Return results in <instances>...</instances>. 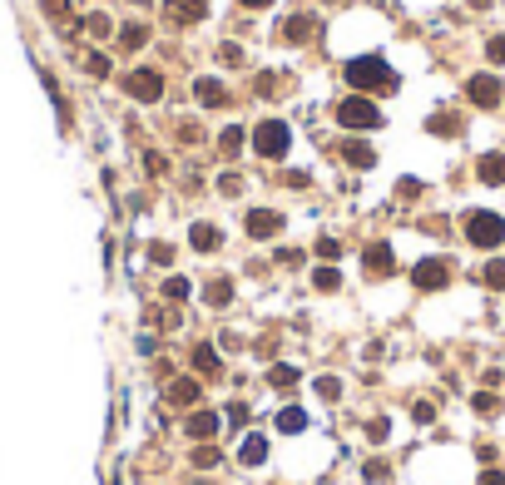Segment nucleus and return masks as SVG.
Segmentation results:
<instances>
[{"mask_svg":"<svg viewBox=\"0 0 505 485\" xmlns=\"http://www.w3.org/2000/svg\"><path fill=\"white\" fill-rule=\"evenodd\" d=\"M411 283L421 292H441L451 283V263H446V258H421V263L411 268Z\"/></svg>","mask_w":505,"mask_h":485,"instance_id":"6","label":"nucleus"},{"mask_svg":"<svg viewBox=\"0 0 505 485\" xmlns=\"http://www.w3.org/2000/svg\"><path fill=\"white\" fill-rule=\"evenodd\" d=\"M218 426H223V411H213V406H194V411L184 416V436H189V441H213Z\"/></svg>","mask_w":505,"mask_h":485,"instance_id":"7","label":"nucleus"},{"mask_svg":"<svg viewBox=\"0 0 505 485\" xmlns=\"http://www.w3.org/2000/svg\"><path fill=\"white\" fill-rule=\"evenodd\" d=\"M303 382V372L293 367V362H278V367H268V387H278V391H293Z\"/></svg>","mask_w":505,"mask_h":485,"instance_id":"22","label":"nucleus"},{"mask_svg":"<svg viewBox=\"0 0 505 485\" xmlns=\"http://www.w3.org/2000/svg\"><path fill=\"white\" fill-rule=\"evenodd\" d=\"M203 396V382L199 377H169V387H164V401L169 406H179V411H194Z\"/></svg>","mask_w":505,"mask_h":485,"instance_id":"9","label":"nucleus"},{"mask_svg":"<svg viewBox=\"0 0 505 485\" xmlns=\"http://www.w3.org/2000/svg\"><path fill=\"white\" fill-rule=\"evenodd\" d=\"M194 367H199V377H208V382H213V377L223 372V362H218V347L199 342V347H194Z\"/></svg>","mask_w":505,"mask_h":485,"instance_id":"21","label":"nucleus"},{"mask_svg":"<svg viewBox=\"0 0 505 485\" xmlns=\"http://www.w3.org/2000/svg\"><path fill=\"white\" fill-rule=\"evenodd\" d=\"M312 387H317V396H322V401H342V377H317Z\"/></svg>","mask_w":505,"mask_h":485,"instance_id":"31","label":"nucleus"},{"mask_svg":"<svg viewBox=\"0 0 505 485\" xmlns=\"http://www.w3.org/2000/svg\"><path fill=\"white\" fill-rule=\"evenodd\" d=\"M466 99H471L476 109H496L505 99V85L496 75H471V80H466Z\"/></svg>","mask_w":505,"mask_h":485,"instance_id":"8","label":"nucleus"},{"mask_svg":"<svg viewBox=\"0 0 505 485\" xmlns=\"http://www.w3.org/2000/svg\"><path fill=\"white\" fill-rule=\"evenodd\" d=\"M367 436H372V441H377V446H382V441H387V436H392V421H382V416H377V421H372V426H367Z\"/></svg>","mask_w":505,"mask_h":485,"instance_id":"43","label":"nucleus"},{"mask_svg":"<svg viewBox=\"0 0 505 485\" xmlns=\"http://www.w3.org/2000/svg\"><path fill=\"white\" fill-rule=\"evenodd\" d=\"M164 297H169V302H189V297H194V283L174 273V278H164Z\"/></svg>","mask_w":505,"mask_h":485,"instance_id":"27","label":"nucleus"},{"mask_svg":"<svg viewBox=\"0 0 505 485\" xmlns=\"http://www.w3.org/2000/svg\"><path fill=\"white\" fill-rule=\"evenodd\" d=\"M243 228H248V238H278L283 233V213L278 208H248V218H243Z\"/></svg>","mask_w":505,"mask_h":485,"instance_id":"10","label":"nucleus"},{"mask_svg":"<svg viewBox=\"0 0 505 485\" xmlns=\"http://www.w3.org/2000/svg\"><path fill=\"white\" fill-rule=\"evenodd\" d=\"M40 5H45V15H50V20H60V25L70 20V0H40Z\"/></svg>","mask_w":505,"mask_h":485,"instance_id":"40","label":"nucleus"},{"mask_svg":"<svg viewBox=\"0 0 505 485\" xmlns=\"http://www.w3.org/2000/svg\"><path fill=\"white\" fill-rule=\"evenodd\" d=\"M317 258H327V263H337V258H342V243H337L332 233H327V238H317Z\"/></svg>","mask_w":505,"mask_h":485,"instance_id":"35","label":"nucleus"},{"mask_svg":"<svg viewBox=\"0 0 505 485\" xmlns=\"http://www.w3.org/2000/svg\"><path fill=\"white\" fill-rule=\"evenodd\" d=\"M124 95L134 99V104H159L164 99V75L149 70V65H139V70L124 75Z\"/></svg>","mask_w":505,"mask_h":485,"instance_id":"5","label":"nucleus"},{"mask_svg":"<svg viewBox=\"0 0 505 485\" xmlns=\"http://www.w3.org/2000/svg\"><path fill=\"white\" fill-rule=\"evenodd\" d=\"M278 352V337H258V357H273Z\"/></svg>","mask_w":505,"mask_h":485,"instance_id":"46","label":"nucleus"},{"mask_svg":"<svg viewBox=\"0 0 505 485\" xmlns=\"http://www.w3.org/2000/svg\"><path fill=\"white\" fill-rule=\"evenodd\" d=\"M243 139H248V129H238V124L218 129V154H223V159H238V154H243Z\"/></svg>","mask_w":505,"mask_h":485,"instance_id":"20","label":"nucleus"},{"mask_svg":"<svg viewBox=\"0 0 505 485\" xmlns=\"http://www.w3.org/2000/svg\"><path fill=\"white\" fill-rule=\"evenodd\" d=\"M362 268H367L372 278H392V273H397V253H392V243H367Z\"/></svg>","mask_w":505,"mask_h":485,"instance_id":"12","label":"nucleus"},{"mask_svg":"<svg viewBox=\"0 0 505 485\" xmlns=\"http://www.w3.org/2000/svg\"><path fill=\"white\" fill-rule=\"evenodd\" d=\"M312 288H317V292H337V288H342V273L327 263V268H317V273H312Z\"/></svg>","mask_w":505,"mask_h":485,"instance_id":"30","label":"nucleus"},{"mask_svg":"<svg viewBox=\"0 0 505 485\" xmlns=\"http://www.w3.org/2000/svg\"><path fill=\"white\" fill-rule=\"evenodd\" d=\"M268 456H273V441H268L263 431H248V436L238 441V466L258 471V466H268Z\"/></svg>","mask_w":505,"mask_h":485,"instance_id":"11","label":"nucleus"},{"mask_svg":"<svg viewBox=\"0 0 505 485\" xmlns=\"http://www.w3.org/2000/svg\"><path fill=\"white\" fill-rule=\"evenodd\" d=\"M481 283L491 292H505V258H491V263L481 268Z\"/></svg>","mask_w":505,"mask_h":485,"instance_id":"26","label":"nucleus"},{"mask_svg":"<svg viewBox=\"0 0 505 485\" xmlns=\"http://www.w3.org/2000/svg\"><path fill=\"white\" fill-rule=\"evenodd\" d=\"M476 179H481L486 189H501L505 184V154H481V159H476Z\"/></svg>","mask_w":505,"mask_h":485,"instance_id":"15","label":"nucleus"},{"mask_svg":"<svg viewBox=\"0 0 505 485\" xmlns=\"http://www.w3.org/2000/svg\"><path fill=\"white\" fill-rule=\"evenodd\" d=\"M144 40H149V25H139V20L119 30V45H124V50H144Z\"/></svg>","mask_w":505,"mask_h":485,"instance_id":"28","label":"nucleus"},{"mask_svg":"<svg viewBox=\"0 0 505 485\" xmlns=\"http://www.w3.org/2000/svg\"><path fill=\"white\" fill-rule=\"evenodd\" d=\"M337 154H342V164H352V169H372V164H377V149H372L367 139H342Z\"/></svg>","mask_w":505,"mask_h":485,"instance_id":"14","label":"nucleus"},{"mask_svg":"<svg viewBox=\"0 0 505 485\" xmlns=\"http://www.w3.org/2000/svg\"><path fill=\"white\" fill-rule=\"evenodd\" d=\"M149 263L169 268V263H174V243H149Z\"/></svg>","mask_w":505,"mask_h":485,"instance_id":"36","label":"nucleus"},{"mask_svg":"<svg viewBox=\"0 0 505 485\" xmlns=\"http://www.w3.org/2000/svg\"><path fill=\"white\" fill-rule=\"evenodd\" d=\"M312 30H317L312 15H293V20L283 25V40H288V45H303V40H312Z\"/></svg>","mask_w":505,"mask_h":485,"instance_id":"23","label":"nucleus"},{"mask_svg":"<svg viewBox=\"0 0 505 485\" xmlns=\"http://www.w3.org/2000/svg\"><path fill=\"white\" fill-rule=\"evenodd\" d=\"M486 60H491V65H505V35H491V40H486Z\"/></svg>","mask_w":505,"mask_h":485,"instance_id":"38","label":"nucleus"},{"mask_svg":"<svg viewBox=\"0 0 505 485\" xmlns=\"http://www.w3.org/2000/svg\"><path fill=\"white\" fill-rule=\"evenodd\" d=\"M288 149H293V129L283 124V119H263L258 129H253V154L258 159H288Z\"/></svg>","mask_w":505,"mask_h":485,"instance_id":"4","label":"nucleus"},{"mask_svg":"<svg viewBox=\"0 0 505 485\" xmlns=\"http://www.w3.org/2000/svg\"><path fill=\"white\" fill-rule=\"evenodd\" d=\"M80 25H85V35H90V40H109V35H114V20H109L104 10H90Z\"/></svg>","mask_w":505,"mask_h":485,"instance_id":"24","label":"nucleus"},{"mask_svg":"<svg viewBox=\"0 0 505 485\" xmlns=\"http://www.w3.org/2000/svg\"><path fill=\"white\" fill-rule=\"evenodd\" d=\"M288 189H307V174H303V169H288Z\"/></svg>","mask_w":505,"mask_h":485,"instance_id":"48","label":"nucleus"},{"mask_svg":"<svg viewBox=\"0 0 505 485\" xmlns=\"http://www.w3.org/2000/svg\"><path fill=\"white\" fill-rule=\"evenodd\" d=\"M411 416H416L421 426H431V421H436V406H431V401H416V406H411Z\"/></svg>","mask_w":505,"mask_h":485,"instance_id":"42","label":"nucleus"},{"mask_svg":"<svg viewBox=\"0 0 505 485\" xmlns=\"http://www.w3.org/2000/svg\"><path fill=\"white\" fill-rule=\"evenodd\" d=\"M223 421H228V426H243V421H248V406H243V401H228V406H223Z\"/></svg>","mask_w":505,"mask_h":485,"instance_id":"39","label":"nucleus"},{"mask_svg":"<svg viewBox=\"0 0 505 485\" xmlns=\"http://www.w3.org/2000/svg\"><path fill=\"white\" fill-rule=\"evenodd\" d=\"M85 70H90L95 80H104V75H109V55H100V50H90V55H85Z\"/></svg>","mask_w":505,"mask_h":485,"instance_id":"34","label":"nucleus"},{"mask_svg":"<svg viewBox=\"0 0 505 485\" xmlns=\"http://www.w3.org/2000/svg\"><path fill=\"white\" fill-rule=\"evenodd\" d=\"M342 75H347V85L357 95H387V90H397V75L387 70L382 55H357V60L342 65Z\"/></svg>","mask_w":505,"mask_h":485,"instance_id":"1","label":"nucleus"},{"mask_svg":"<svg viewBox=\"0 0 505 485\" xmlns=\"http://www.w3.org/2000/svg\"><path fill=\"white\" fill-rule=\"evenodd\" d=\"M194 99H199L203 109H223V104H228V85L213 80V75H199V80H194Z\"/></svg>","mask_w":505,"mask_h":485,"instance_id":"13","label":"nucleus"},{"mask_svg":"<svg viewBox=\"0 0 505 485\" xmlns=\"http://www.w3.org/2000/svg\"><path fill=\"white\" fill-rule=\"evenodd\" d=\"M461 233H466L471 248L491 253V248H501V243H505V218H501V213H491V208H471V213L461 218Z\"/></svg>","mask_w":505,"mask_h":485,"instance_id":"2","label":"nucleus"},{"mask_svg":"<svg viewBox=\"0 0 505 485\" xmlns=\"http://www.w3.org/2000/svg\"><path fill=\"white\" fill-rule=\"evenodd\" d=\"M189 466H194V471H218V466H223V451H218L213 441H199V446L189 451Z\"/></svg>","mask_w":505,"mask_h":485,"instance_id":"17","label":"nucleus"},{"mask_svg":"<svg viewBox=\"0 0 505 485\" xmlns=\"http://www.w3.org/2000/svg\"><path fill=\"white\" fill-rule=\"evenodd\" d=\"M332 114H337V124H342V129H362V134H367V129H382V109L372 104V95L337 99V109H332Z\"/></svg>","mask_w":505,"mask_h":485,"instance_id":"3","label":"nucleus"},{"mask_svg":"<svg viewBox=\"0 0 505 485\" xmlns=\"http://www.w3.org/2000/svg\"><path fill=\"white\" fill-rule=\"evenodd\" d=\"M426 129H431V134H456V129H461V119H456V114H431V119H426Z\"/></svg>","mask_w":505,"mask_h":485,"instance_id":"32","label":"nucleus"},{"mask_svg":"<svg viewBox=\"0 0 505 485\" xmlns=\"http://www.w3.org/2000/svg\"><path fill=\"white\" fill-rule=\"evenodd\" d=\"M238 5H248V10H268L273 0H238Z\"/></svg>","mask_w":505,"mask_h":485,"instance_id":"49","label":"nucleus"},{"mask_svg":"<svg viewBox=\"0 0 505 485\" xmlns=\"http://www.w3.org/2000/svg\"><path fill=\"white\" fill-rule=\"evenodd\" d=\"M189 248H194V253H218V248H223V233H218L213 223H194V228H189Z\"/></svg>","mask_w":505,"mask_h":485,"instance_id":"16","label":"nucleus"},{"mask_svg":"<svg viewBox=\"0 0 505 485\" xmlns=\"http://www.w3.org/2000/svg\"><path fill=\"white\" fill-rule=\"evenodd\" d=\"M362 476H367V481H372V485H382V481H387V476H392V466H387V461H377V456H372V461H367V466H362Z\"/></svg>","mask_w":505,"mask_h":485,"instance_id":"33","label":"nucleus"},{"mask_svg":"<svg viewBox=\"0 0 505 485\" xmlns=\"http://www.w3.org/2000/svg\"><path fill=\"white\" fill-rule=\"evenodd\" d=\"M164 10H169V20H174V25H189V20H203V10H208V5H203V0H169Z\"/></svg>","mask_w":505,"mask_h":485,"instance_id":"19","label":"nucleus"},{"mask_svg":"<svg viewBox=\"0 0 505 485\" xmlns=\"http://www.w3.org/2000/svg\"><path fill=\"white\" fill-rule=\"evenodd\" d=\"M203 302H208V307H228V302H233V278H213V283L203 288Z\"/></svg>","mask_w":505,"mask_h":485,"instance_id":"25","label":"nucleus"},{"mask_svg":"<svg viewBox=\"0 0 505 485\" xmlns=\"http://www.w3.org/2000/svg\"><path fill=\"white\" fill-rule=\"evenodd\" d=\"M218 60H223V65H243V50H238V45H218Z\"/></svg>","mask_w":505,"mask_h":485,"instance_id":"44","label":"nucleus"},{"mask_svg":"<svg viewBox=\"0 0 505 485\" xmlns=\"http://www.w3.org/2000/svg\"><path fill=\"white\" fill-rule=\"evenodd\" d=\"M471 406H476V416H486V421H491V416H501V396H496V391H476V396H471Z\"/></svg>","mask_w":505,"mask_h":485,"instance_id":"29","label":"nucleus"},{"mask_svg":"<svg viewBox=\"0 0 505 485\" xmlns=\"http://www.w3.org/2000/svg\"><path fill=\"white\" fill-rule=\"evenodd\" d=\"M273 426H278L283 436H298V431H307V411L303 406H283V411L273 416Z\"/></svg>","mask_w":505,"mask_h":485,"instance_id":"18","label":"nucleus"},{"mask_svg":"<svg viewBox=\"0 0 505 485\" xmlns=\"http://www.w3.org/2000/svg\"><path fill=\"white\" fill-rule=\"evenodd\" d=\"M476 485H505V471H481V481Z\"/></svg>","mask_w":505,"mask_h":485,"instance_id":"47","label":"nucleus"},{"mask_svg":"<svg viewBox=\"0 0 505 485\" xmlns=\"http://www.w3.org/2000/svg\"><path fill=\"white\" fill-rule=\"evenodd\" d=\"M218 194L238 198V194H243V179H238V174H218Z\"/></svg>","mask_w":505,"mask_h":485,"instance_id":"37","label":"nucleus"},{"mask_svg":"<svg viewBox=\"0 0 505 485\" xmlns=\"http://www.w3.org/2000/svg\"><path fill=\"white\" fill-rule=\"evenodd\" d=\"M218 347H223V352H238V347H243V337H233V332H223V337H218Z\"/></svg>","mask_w":505,"mask_h":485,"instance_id":"45","label":"nucleus"},{"mask_svg":"<svg viewBox=\"0 0 505 485\" xmlns=\"http://www.w3.org/2000/svg\"><path fill=\"white\" fill-rule=\"evenodd\" d=\"M164 169H169V159H164V154H144V174H154V179H159Z\"/></svg>","mask_w":505,"mask_h":485,"instance_id":"41","label":"nucleus"}]
</instances>
